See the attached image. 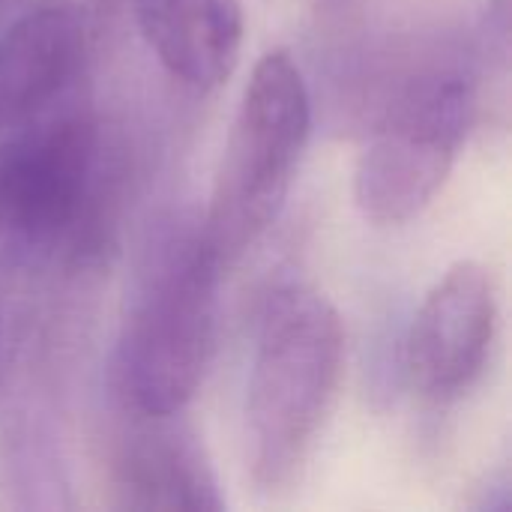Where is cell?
Instances as JSON below:
<instances>
[{"label": "cell", "instance_id": "cell-6", "mask_svg": "<svg viewBox=\"0 0 512 512\" xmlns=\"http://www.w3.org/2000/svg\"><path fill=\"white\" fill-rule=\"evenodd\" d=\"M498 291L492 270L477 261L453 264L423 297L405 336V378L432 402L462 399L486 372L498 336Z\"/></svg>", "mask_w": 512, "mask_h": 512}, {"label": "cell", "instance_id": "cell-8", "mask_svg": "<svg viewBox=\"0 0 512 512\" xmlns=\"http://www.w3.org/2000/svg\"><path fill=\"white\" fill-rule=\"evenodd\" d=\"M123 510L216 512L225 507L213 465L177 417H135L111 468Z\"/></svg>", "mask_w": 512, "mask_h": 512}, {"label": "cell", "instance_id": "cell-5", "mask_svg": "<svg viewBox=\"0 0 512 512\" xmlns=\"http://www.w3.org/2000/svg\"><path fill=\"white\" fill-rule=\"evenodd\" d=\"M477 111L474 81L438 66L414 75L384 108L354 168V204L390 228L417 219L444 189Z\"/></svg>", "mask_w": 512, "mask_h": 512}, {"label": "cell", "instance_id": "cell-11", "mask_svg": "<svg viewBox=\"0 0 512 512\" xmlns=\"http://www.w3.org/2000/svg\"><path fill=\"white\" fill-rule=\"evenodd\" d=\"M312 6L324 24H345L360 12L363 0H312Z\"/></svg>", "mask_w": 512, "mask_h": 512}, {"label": "cell", "instance_id": "cell-10", "mask_svg": "<svg viewBox=\"0 0 512 512\" xmlns=\"http://www.w3.org/2000/svg\"><path fill=\"white\" fill-rule=\"evenodd\" d=\"M480 501L474 504V510H510L512 504V480L507 468H498L495 474H489L486 489H480Z\"/></svg>", "mask_w": 512, "mask_h": 512}, {"label": "cell", "instance_id": "cell-9", "mask_svg": "<svg viewBox=\"0 0 512 512\" xmlns=\"http://www.w3.org/2000/svg\"><path fill=\"white\" fill-rule=\"evenodd\" d=\"M138 30L165 72L189 90H216L243 48L237 0H132Z\"/></svg>", "mask_w": 512, "mask_h": 512}, {"label": "cell", "instance_id": "cell-4", "mask_svg": "<svg viewBox=\"0 0 512 512\" xmlns=\"http://www.w3.org/2000/svg\"><path fill=\"white\" fill-rule=\"evenodd\" d=\"M312 126V99L297 60L267 51L240 96L216 168L204 237L225 267L237 264L276 222Z\"/></svg>", "mask_w": 512, "mask_h": 512}, {"label": "cell", "instance_id": "cell-7", "mask_svg": "<svg viewBox=\"0 0 512 512\" xmlns=\"http://www.w3.org/2000/svg\"><path fill=\"white\" fill-rule=\"evenodd\" d=\"M90 48L87 15L78 3L45 0L0 33V132L42 114L75 81Z\"/></svg>", "mask_w": 512, "mask_h": 512}, {"label": "cell", "instance_id": "cell-1", "mask_svg": "<svg viewBox=\"0 0 512 512\" xmlns=\"http://www.w3.org/2000/svg\"><path fill=\"white\" fill-rule=\"evenodd\" d=\"M225 264L201 219L162 222L138 255L114 345L111 381L126 414L177 417L216 348Z\"/></svg>", "mask_w": 512, "mask_h": 512}, {"label": "cell", "instance_id": "cell-3", "mask_svg": "<svg viewBox=\"0 0 512 512\" xmlns=\"http://www.w3.org/2000/svg\"><path fill=\"white\" fill-rule=\"evenodd\" d=\"M345 333L333 303L303 282L276 285L261 309L246 384V462L264 495L303 471L339 393Z\"/></svg>", "mask_w": 512, "mask_h": 512}, {"label": "cell", "instance_id": "cell-2", "mask_svg": "<svg viewBox=\"0 0 512 512\" xmlns=\"http://www.w3.org/2000/svg\"><path fill=\"white\" fill-rule=\"evenodd\" d=\"M126 147L84 111L42 114L0 144V243L51 261L105 249L126 186Z\"/></svg>", "mask_w": 512, "mask_h": 512}]
</instances>
